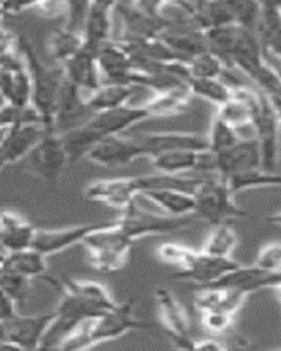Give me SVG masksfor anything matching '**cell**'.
<instances>
[{
    "mask_svg": "<svg viewBox=\"0 0 281 351\" xmlns=\"http://www.w3.org/2000/svg\"><path fill=\"white\" fill-rule=\"evenodd\" d=\"M18 47L32 80V104L39 111L42 121L50 133H54V111L66 75L62 65H47L40 58L28 36H20Z\"/></svg>",
    "mask_w": 281,
    "mask_h": 351,
    "instance_id": "obj_1",
    "label": "cell"
},
{
    "mask_svg": "<svg viewBox=\"0 0 281 351\" xmlns=\"http://www.w3.org/2000/svg\"><path fill=\"white\" fill-rule=\"evenodd\" d=\"M234 195L225 177L220 173L206 176L195 195V217L212 228L228 223L230 219L247 217V211L235 203Z\"/></svg>",
    "mask_w": 281,
    "mask_h": 351,
    "instance_id": "obj_2",
    "label": "cell"
},
{
    "mask_svg": "<svg viewBox=\"0 0 281 351\" xmlns=\"http://www.w3.org/2000/svg\"><path fill=\"white\" fill-rule=\"evenodd\" d=\"M133 241L119 228L118 221L112 219L89 234L83 244L91 266L98 271L113 272L124 266Z\"/></svg>",
    "mask_w": 281,
    "mask_h": 351,
    "instance_id": "obj_3",
    "label": "cell"
},
{
    "mask_svg": "<svg viewBox=\"0 0 281 351\" xmlns=\"http://www.w3.org/2000/svg\"><path fill=\"white\" fill-rule=\"evenodd\" d=\"M196 217H171L160 215L149 211L143 206H138L136 201H133L127 208L122 211L119 217V228L129 236L130 239H142L145 236L160 235V234L171 233L175 230L189 228L195 223Z\"/></svg>",
    "mask_w": 281,
    "mask_h": 351,
    "instance_id": "obj_4",
    "label": "cell"
},
{
    "mask_svg": "<svg viewBox=\"0 0 281 351\" xmlns=\"http://www.w3.org/2000/svg\"><path fill=\"white\" fill-rule=\"evenodd\" d=\"M56 312L40 315H20L0 319V345L18 350L41 349L42 340L52 323Z\"/></svg>",
    "mask_w": 281,
    "mask_h": 351,
    "instance_id": "obj_5",
    "label": "cell"
},
{
    "mask_svg": "<svg viewBox=\"0 0 281 351\" xmlns=\"http://www.w3.org/2000/svg\"><path fill=\"white\" fill-rule=\"evenodd\" d=\"M136 298H130L123 303L111 307L90 323L91 338L95 346L117 339L132 330L152 328V323L135 316Z\"/></svg>",
    "mask_w": 281,
    "mask_h": 351,
    "instance_id": "obj_6",
    "label": "cell"
},
{
    "mask_svg": "<svg viewBox=\"0 0 281 351\" xmlns=\"http://www.w3.org/2000/svg\"><path fill=\"white\" fill-rule=\"evenodd\" d=\"M69 165L61 137L56 133H47L25 158L29 173L51 184L58 182Z\"/></svg>",
    "mask_w": 281,
    "mask_h": 351,
    "instance_id": "obj_7",
    "label": "cell"
},
{
    "mask_svg": "<svg viewBox=\"0 0 281 351\" xmlns=\"http://www.w3.org/2000/svg\"><path fill=\"white\" fill-rule=\"evenodd\" d=\"M121 21L119 43H140L158 38L165 29L163 20L147 12L140 1L117 3L114 10Z\"/></svg>",
    "mask_w": 281,
    "mask_h": 351,
    "instance_id": "obj_8",
    "label": "cell"
},
{
    "mask_svg": "<svg viewBox=\"0 0 281 351\" xmlns=\"http://www.w3.org/2000/svg\"><path fill=\"white\" fill-rule=\"evenodd\" d=\"M155 300L160 321L171 343L177 348L195 350L196 340L191 337V319L180 300L165 288L156 290Z\"/></svg>",
    "mask_w": 281,
    "mask_h": 351,
    "instance_id": "obj_9",
    "label": "cell"
},
{
    "mask_svg": "<svg viewBox=\"0 0 281 351\" xmlns=\"http://www.w3.org/2000/svg\"><path fill=\"white\" fill-rule=\"evenodd\" d=\"M84 91L65 80L54 111V133L61 135L84 125L96 113L90 109Z\"/></svg>",
    "mask_w": 281,
    "mask_h": 351,
    "instance_id": "obj_10",
    "label": "cell"
},
{
    "mask_svg": "<svg viewBox=\"0 0 281 351\" xmlns=\"http://www.w3.org/2000/svg\"><path fill=\"white\" fill-rule=\"evenodd\" d=\"M260 93L262 106L254 122L253 129L262 152V169L275 171L280 155L281 123L269 98Z\"/></svg>",
    "mask_w": 281,
    "mask_h": 351,
    "instance_id": "obj_11",
    "label": "cell"
},
{
    "mask_svg": "<svg viewBox=\"0 0 281 351\" xmlns=\"http://www.w3.org/2000/svg\"><path fill=\"white\" fill-rule=\"evenodd\" d=\"M1 131L0 157L3 167L27 158L43 137L50 133L42 123L12 126Z\"/></svg>",
    "mask_w": 281,
    "mask_h": 351,
    "instance_id": "obj_12",
    "label": "cell"
},
{
    "mask_svg": "<svg viewBox=\"0 0 281 351\" xmlns=\"http://www.w3.org/2000/svg\"><path fill=\"white\" fill-rule=\"evenodd\" d=\"M140 157L145 155L135 136L111 135L100 141L87 159L103 167L120 168Z\"/></svg>",
    "mask_w": 281,
    "mask_h": 351,
    "instance_id": "obj_13",
    "label": "cell"
},
{
    "mask_svg": "<svg viewBox=\"0 0 281 351\" xmlns=\"http://www.w3.org/2000/svg\"><path fill=\"white\" fill-rule=\"evenodd\" d=\"M239 266L240 263L232 257H218L200 250L193 256L191 263L185 269L175 272L173 278L195 282L198 288L209 287Z\"/></svg>",
    "mask_w": 281,
    "mask_h": 351,
    "instance_id": "obj_14",
    "label": "cell"
},
{
    "mask_svg": "<svg viewBox=\"0 0 281 351\" xmlns=\"http://www.w3.org/2000/svg\"><path fill=\"white\" fill-rule=\"evenodd\" d=\"M144 151L145 157L152 158L158 154L166 152L182 151H207L209 142L207 136L191 134V133H178V132H163V133H147V134L134 135Z\"/></svg>",
    "mask_w": 281,
    "mask_h": 351,
    "instance_id": "obj_15",
    "label": "cell"
},
{
    "mask_svg": "<svg viewBox=\"0 0 281 351\" xmlns=\"http://www.w3.org/2000/svg\"><path fill=\"white\" fill-rule=\"evenodd\" d=\"M140 195L135 178L100 179L86 186V199L103 203L111 208H124Z\"/></svg>",
    "mask_w": 281,
    "mask_h": 351,
    "instance_id": "obj_16",
    "label": "cell"
},
{
    "mask_svg": "<svg viewBox=\"0 0 281 351\" xmlns=\"http://www.w3.org/2000/svg\"><path fill=\"white\" fill-rule=\"evenodd\" d=\"M105 222L89 223V224L75 225L69 228H54V230H38L34 248L43 255L50 256L69 250L74 245L83 244L86 237L94 230L102 228Z\"/></svg>",
    "mask_w": 281,
    "mask_h": 351,
    "instance_id": "obj_17",
    "label": "cell"
},
{
    "mask_svg": "<svg viewBox=\"0 0 281 351\" xmlns=\"http://www.w3.org/2000/svg\"><path fill=\"white\" fill-rule=\"evenodd\" d=\"M117 1H89L84 38L85 47L97 55L106 44L112 42L113 14Z\"/></svg>",
    "mask_w": 281,
    "mask_h": 351,
    "instance_id": "obj_18",
    "label": "cell"
},
{
    "mask_svg": "<svg viewBox=\"0 0 281 351\" xmlns=\"http://www.w3.org/2000/svg\"><path fill=\"white\" fill-rule=\"evenodd\" d=\"M217 158L219 173L225 178L262 168V152L256 137L241 138L233 147L218 154Z\"/></svg>",
    "mask_w": 281,
    "mask_h": 351,
    "instance_id": "obj_19",
    "label": "cell"
},
{
    "mask_svg": "<svg viewBox=\"0 0 281 351\" xmlns=\"http://www.w3.org/2000/svg\"><path fill=\"white\" fill-rule=\"evenodd\" d=\"M147 119H149V114L144 106L127 104L118 109L96 113L87 123L105 138L111 135H120L121 132Z\"/></svg>",
    "mask_w": 281,
    "mask_h": 351,
    "instance_id": "obj_20",
    "label": "cell"
},
{
    "mask_svg": "<svg viewBox=\"0 0 281 351\" xmlns=\"http://www.w3.org/2000/svg\"><path fill=\"white\" fill-rule=\"evenodd\" d=\"M67 80L82 91L94 93L101 87V71H100L97 55L90 49H84L63 64Z\"/></svg>",
    "mask_w": 281,
    "mask_h": 351,
    "instance_id": "obj_21",
    "label": "cell"
},
{
    "mask_svg": "<svg viewBox=\"0 0 281 351\" xmlns=\"http://www.w3.org/2000/svg\"><path fill=\"white\" fill-rule=\"evenodd\" d=\"M38 228L12 211H3L0 219V241L6 252H19L34 247Z\"/></svg>",
    "mask_w": 281,
    "mask_h": 351,
    "instance_id": "obj_22",
    "label": "cell"
},
{
    "mask_svg": "<svg viewBox=\"0 0 281 351\" xmlns=\"http://www.w3.org/2000/svg\"><path fill=\"white\" fill-rule=\"evenodd\" d=\"M102 76L111 84H129L133 73L132 60L127 49L117 41L106 44L97 53Z\"/></svg>",
    "mask_w": 281,
    "mask_h": 351,
    "instance_id": "obj_23",
    "label": "cell"
},
{
    "mask_svg": "<svg viewBox=\"0 0 281 351\" xmlns=\"http://www.w3.org/2000/svg\"><path fill=\"white\" fill-rule=\"evenodd\" d=\"M47 283L52 285V288L60 292H69L80 296L82 299L94 303L97 306L101 307L102 310H110L111 307L117 304L113 301L112 296L106 287L96 281L91 280H77L69 277H62L60 279H53L51 277H43Z\"/></svg>",
    "mask_w": 281,
    "mask_h": 351,
    "instance_id": "obj_24",
    "label": "cell"
},
{
    "mask_svg": "<svg viewBox=\"0 0 281 351\" xmlns=\"http://www.w3.org/2000/svg\"><path fill=\"white\" fill-rule=\"evenodd\" d=\"M0 82L3 104L25 107L32 104V80L27 66L17 69H0Z\"/></svg>",
    "mask_w": 281,
    "mask_h": 351,
    "instance_id": "obj_25",
    "label": "cell"
},
{
    "mask_svg": "<svg viewBox=\"0 0 281 351\" xmlns=\"http://www.w3.org/2000/svg\"><path fill=\"white\" fill-rule=\"evenodd\" d=\"M257 36L264 54L281 60V3H262Z\"/></svg>",
    "mask_w": 281,
    "mask_h": 351,
    "instance_id": "obj_26",
    "label": "cell"
},
{
    "mask_svg": "<svg viewBox=\"0 0 281 351\" xmlns=\"http://www.w3.org/2000/svg\"><path fill=\"white\" fill-rule=\"evenodd\" d=\"M47 270V256L36 248L7 252L1 257L0 271L19 274L23 277H45Z\"/></svg>",
    "mask_w": 281,
    "mask_h": 351,
    "instance_id": "obj_27",
    "label": "cell"
},
{
    "mask_svg": "<svg viewBox=\"0 0 281 351\" xmlns=\"http://www.w3.org/2000/svg\"><path fill=\"white\" fill-rule=\"evenodd\" d=\"M135 93V86L106 82L99 89L89 93L87 102L95 113L103 112L127 106Z\"/></svg>",
    "mask_w": 281,
    "mask_h": 351,
    "instance_id": "obj_28",
    "label": "cell"
},
{
    "mask_svg": "<svg viewBox=\"0 0 281 351\" xmlns=\"http://www.w3.org/2000/svg\"><path fill=\"white\" fill-rule=\"evenodd\" d=\"M140 195L147 197L171 217H189L195 213L196 197L191 193L175 190H149Z\"/></svg>",
    "mask_w": 281,
    "mask_h": 351,
    "instance_id": "obj_29",
    "label": "cell"
},
{
    "mask_svg": "<svg viewBox=\"0 0 281 351\" xmlns=\"http://www.w3.org/2000/svg\"><path fill=\"white\" fill-rule=\"evenodd\" d=\"M140 193L149 190H175L196 195L199 186L202 184L201 178L185 177L182 175H169L158 173L155 175L140 176L135 177Z\"/></svg>",
    "mask_w": 281,
    "mask_h": 351,
    "instance_id": "obj_30",
    "label": "cell"
},
{
    "mask_svg": "<svg viewBox=\"0 0 281 351\" xmlns=\"http://www.w3.org/2000/svg\"><path fill=\"white\" fill-rule=\"evenodd\" d=\"M85 47L83 33L63 27L51 33L47 40V53L58 65H63Z\"/></svg>",
    "mask_w": 281,
    "mask_h": 351,
    "instance_id": "obj_31",
    "label": "cell"
},
{
    "mask_svg": "<svg viewBox=\"0 0 281 351\" xmlns=\"http://www.w3.org/2000/svg\"><path fill=\"white\" fill-rule=\"evenodd\" d=\"M64 148L69 156V164L80 162V159L87 158L95 146L103 140L88 123L80 126L77 129L66 132L60 135Z\"/></svg>",
    "mask_w": 281,
    "mask_h": 351,
    "instance_id": "obj_32",
    "label": "cell"
},
{
    "mask_svg": "<svg viewBox=\"0 0 281 351\" xmlns=\"http://www.w3.org/2000/svg\"><path fill=\"white\" fill-rule=\"evenodd\" d=\"M239 31V25H230L210 29L204 32L208 51L220 58L229 71H235L233 67V52Z\"/></svg>",
    "mask_w": 281,
    "mask_h": 351,
    "instance_id": "obj_33",
    "label": "cell"
},
{
    "mask_svg": "<svg viewBox=\"0 0 281 351\" xmlns=\"http://www.w3.org/2000/svg\"><path fill=\"white\" fill-rule=\"evenodd\" d=\"M191 97L193 95L189 87L182 88L167 93H156L154 98L143 106L149 112V118L171 117L185 112Z\"/></svg>",
    "mask_w": 281,
    "mask_h": 351,
    "instance_id": "obj_34",
    "label": "cell"
},
{
    "mask_svg": "<svg viewBox=\"0 0 281 351\" xmlns=\"http://www.w3.org/2000/svg\"><path fill=\"white\" fill-rule=\"evenodd\" d=\"M199 154L200 152L189 151V149L166 152L152 157L151 160L158 173L182 175L191 170L196 171Z\"/></svg>",
    "mask_w": 281,
    "mask_h": 351,
    "instance_id": "obj_35",
    "label": "cell"
},
{
    "mask_svg": "<svg viewBox=\"0 0 281 351\" xmlns=\"http://www.w3.org/2000/svg\"><path fill=\"white\" fill-rule=\"evenodd\" d=\"M230 188L234 193L257 188L281 186V173L268 171L262 168L248 170L245 173H237L226 178Z\"/></svg>",
    "mask_w": 281,
    "mask_h": 351,
    "instance_id": "obj_36",
    "label": "cell"
},
{
    "mask_svg": "<svg viewBox=\"0 0 281 351\" xmlns=\"http://www.w3.org/2000/svg\"><path fill=\"white\" fill-rule=\"evenodd\" d=\"M239 244V235L228 223L213 226L211 233L202 247V252L218 257H232Z\"/></svg>",
    "mask_w": 281,
    "mask_h": 351,
    "instance_id": "obj_37",
    "label": "cell"
},
{
    "mask_svg": "<svg viewBox=\"0 0 281 351\" xmlns=\"http://www.w3.org/2000/svg\"><path fill=\"white\" fill-rule=\"evenodd\" d=\"M188 87L193 96L212 102L218 108L225 104L233 96V89L221 78H212V80L191 78L188 82Z\"/></svg>",
    "mask_w": 281,
    "mask_h": 351,
    "instance_id": "obj_38",
    "label": "cell"
},
{
    "mask_svg": "<svg viewBox=\"0 0 281 351\" xmlns=\"http://www.w3.org/2000/svg\"><path fill=\"white\" fill-rule=\"evenodd\" d=\"M207 137L210 151L217 155L233 147L241 140L237 130L229 123H226L225 121L219 118L217 114L213 118L210 133Z\"/></svg>",
    "mask_w": 281,
    "mask_h": 351,
    "instance_id": "obj_39",
    "label": "cell"
},
{
    "mask_svg": "<svg viewBox=\"0 0 281 351\" xmlns=\"http://www.w3.org/2000/svg\"><path fill=\"white\" fill-rule=\"evenodd\" d=\"M188 66L191 71V78H198V80L221 78L226 71L222 60L209 51L193 56L189 60Z\"/></svg>",
    "mask_w": 281,
    "mask_h": 351,
    "instance_id": "obj_40",
    "label": "cell"
},
{
    "mask_svg": "<svg viewBox=\"0 0 281 351\" xmlns=\"http://www.w3.org/2000/svg\"><path fill=\"white\" fill-rule=\"evenodd\" d=\"M0 123H1V129H7V128L23 125V124H43V121L39 111L32 104L25 107H16L12 104L3 102L1 112H0Z\"/></svg>",
    "mask_w": 281,
    "mask_h": 351,
    "instance_id": "obj_41",
    "label": "cell"
},
{
    "mask_svg": "<svg viewBox=\"0 0 281 351\" xmlns=\"http://www.w3.org/2000/svg\"><path fill=\"white\" fill-rule=\"evenodd\" d=\"M31 281L32 279L19 274L0 271L1 293L6 294L10 299L14 300L18 306H23L28 300Z\"/></svg>",
    "mask_w": 281,
    "mask_h": 351,
    "instance_id": "obj_42",
    "label": "cell"
},
{
    "mask_svg": "<svg viewBox=\"0 0 281 351\" xmlns=\"http://www.w3.org/2000/svg\"><path fill=\"white\" fill-rule=\"evenodd\" d=\"M234 23L239 27L257 33L262 3L257 1H229Z\"/></svg>",
    "mask_w": 281,
    "mask_h": 351,
    "instance_id": "obj_43",
    "label": "cell"
},
{
    "mask_svg": "<svg viewBox=\"0 0 281 351\" xmlns=\"http://www.w3.org/2000/svg\"><path fill=\"white\" fill-rule=\"evenodd\" d=\"M196 250L184 245L165 243L158 248V255L160 261L171 266L178 267L180 270L185 269L191 263Z\"/></svg>",
    "mask_w": 281,
    "mask_h": 351,
    "instance_id": "obj_44",
    "label": "cell"
},
{
    "mask_svg": "<svg viewBox=\"0 0 281 351\" xmlns=\"http://www.w3.org/2000/svg\"><path fill=\"white\" fill-rule=\"evenodd\" d=\"M200 314L202 326L212 334H223L228 332L233 325L235 318V315L219 310L209 311Z\"/></svg>",
    "mask_w": 281,
    "mask_h": 351,
    "instance_id": "obj_45",
    "label": "cell"
},
{
    "mask_svg": "<svg viewBox=\"0 0 281 351\" xmlns=\"http://www.w3.org/2000/svg\"><path fill=\"white\" fill-rule=\"evenodd\" d=\"M255 265L268 271H281V241H273L259 250Z\"/></svg>",
    "mask_w": 281,
    "mask_h": 351,
    "instance_id": "obj_46",
    "label": "cell"
},
{
    "mask_svg": "<svg viewBox=\"0 0 281 351\" xmlns=\"http://www.w3.org/2000/svg\"><path fill=\"white\" fill-rule=\"evenodd\" d=\"M38 1H3L1 3V14L3 16H14L19 14L28 8H36Z\"/></svg>",
    "mask_w": 281,
    "mask_h": 351,
    "instance_id": "obj_47",
    "label": "cell"
},
{
    "mask_svg": "<svg viewBox=\"0 0 281 351\" xmlns=\"http://www.w3.org/2000/svg\"><path fill=\"white\" fill-rule=\"evenodd\" d=\"M18 314V305L14 300L10 299L6 294L1 293V310L0 319H7Z\"/></svg>",
    "mask_w": 281,
    "mask_h": 351,
    "instance_id": "obj_48",
    "label": "cell"
},
{
    "mask_svg": "<svg viewBox=\"0 0 281 351\" xmlns=\"http://www.w3.org/2000/svg\"><path fill=\"white\" fill-rule=\"evenodd\" d=\"M228 346L217 339L196 340L195 350H225Z\"/></svg>",
    "mask_w": 281,
    "mask_h": 351,
    "instance_id": "obj_49",
    "label": "cell"
},
{
    "mask_svg": "<svg viewBox=\"0 0 281 351\" xmlns=\"http://www.w3.org/2000/svg\"><path fill=\"white\" fill-rule=\"evenodd\" d=\"M265 222L281 228V211L276 212V213L270 214L268 217H265Z\"/></svg>",
    "mask_w": 281,
    "mask_h": 351,
    "instance_id": "obj_50",
    "label": "cell"
},
{
    "mask_svg": "<svg viewBox=\"0 0 281 351\" xmlns=\"http://www.w3.org/2000/svg\"><path fill=\"white\" fill-rule=\"evenodd\" d=\"M268 98H269L271 106H273L276 114L278 117L281 123V96H271L268 97Z\"/></svg>",
    "mask_w": 281,
    "mask_h": 351,
    "instance_id": "obj_51",
    "label": "cell"
},
{
    "mask_svg": "<svg viewBox=\"0 0 281 351\" xmlns=\"http://www.w3.org/2000/svg\"><path fill=\"white\" fill-rule=\"evenodd\" d=\"M273 292H275L276 298L281 302V285H279L278 288H276Z\"/></svg>",
    "mask_w": 281,
    "mask_h": 351,
    "instance_id": "obj_52",
    "label": "cell"
},
{
    "mask_svg": "<svg viewBox=\"0 0 281 351\" xmlns=\"http://www.w3.org/2000/svg\"><path fill=\"white\" fill-rule=\"evenodd\" d=\"M280 96H281V95H280Z\"/></svg>",
    "mask_w": 281,
    "mask_h": 351,
    "instance_id": "obj_53",
    "label": "cell"
}]
</instances>
